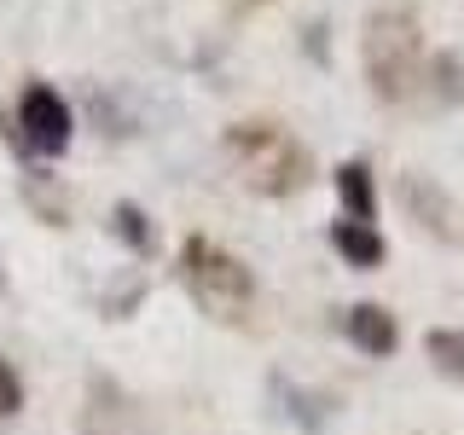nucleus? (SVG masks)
<instances>
[{"mask_svg":"<svg viewBox=\"0 0 464 435\" xmlns=\"http://www.w3.org/2000/svg\"><path fill=\"white\" fill-rule=\"evenodd\" d=\"M221 157L232 163L244 192L256 198H290L308 186L314 174V157L308 145L290 134L285 122H273V116H244V122H232L221 134Z\"/></svg>","mask_w":464,"mask_h":435,"instance_id":"1","label":"nucleus"},{"mask_svg":"<svg viewBox=\"0 0 464 435\" xmlns=\"http://www.w3.org/2000/svg\"><path fill=\"white\" fill-rule=\"evenodd\" d=\"M360 64H366V82L383 105H401V99L418 93L424 82V35H418L412 12H372L366 29H360Z\"/></svg>","mask_w":464,"mask_h":435,"instance_id":"2","label":"nucleus"},{"mask_svg":"<svg viewBox=\"0 0 464 435\" xmlns=\"http://www.w3.org/2000/svg\"><path fill=\"white\" fill-rule=\"evenodd\" d=\"M180 279H186V296L209 319H221V325H244L256 308V273L227 244L203 238V232H192L180 244Z\"/></svg>","mask_w":464,"mask_h":435,"instance_id":"3","label":"nucleus"},{"mask_svg":"<svg viewBox=\"0 0 464 435\" xmlns=\"http://www.w3.org/2000/svg\"><path fill=\"white\" fill-rule=\"evenodd\" d=\"M70 134H76V116H70L64 93L47 82H29L24 99H18V140L29 157H64L70 151Z\"/></svg>","mask_w":464,"mask_h":435,"instance_id":"4","label":"nucleus"},{"mask_svg":"<svg viewBox=\"0 0 464 435\" xmlns=\"http://www.w3.org/2000/svg\"><path fill=\"white\" fill-rule=\"evenodd\" d=\"M343 331H348V343L366 348L372 360H389L401 348V325H395V314H389L383 302H354V308L343 314Z\"/></svg>","mask_w":464,"mask_h":435,"instance_id":"5","label":"nucleus"},{"mask_svg":"<svg viewBox=\"0 0 464 435\" xmlns=\"http://www.w3.org/2000/svg\"><path fill=\"white\" fill-rule=\"evenodd\" d=\"M331 250H337L348 267H360V273H372V267H383V256H389V244H383V232L366 227V221H331Z\"/></svg>","mask_w":464,"mask_h":435,"instance_id":"6","label":"nucleus"},{"mask_svg":"<svg viewBox=\"0 0 464 435\" xmlns=\"http://www.w3.org/2000/svg\"><path fill=\"white\" fill-rule=\"evenodd\" d=\"M401 198L412 203V215L435 232V238H459V227H453V203L435 192L424 174H401Z\"/></svg>","mask_w":464,"mask_h":435,"instance_id":"7","label":"nucleus"},{"mask_svg":"<svg viewBox=\"0 0 464 435\" xmlns=\"http://www.w3.org/2000/svg\"><path fill=\"white\" fill-rule=\"evenodd\" d=\"M331 180H337V198H343V215H348V221L377 227V186H372V169L348 157V163H337V174H331Z\"/></svg>","mask_w":464,"mask_h":435,"instance_id":"8","label":"nucleus"},{"mask_svg":"<svg viewBox=\"0 0 464 435\" xmlns=\"http://www.w3.org/2000/svg\"><path fill=\"white\" fill-rule=\"evenodd\" d=\"M111 232L128 244V250H140V256L151 250V227H145V209H140V203H116V209H111Z\"/></svg>","mask_w":464,"mask_h":435,"instance_id":"9","label":"nucleus"},{"mask_svg":"<svg viewBox=\"0 0 464 435\" xmlns=\"http://www.w3.org/2000/svg\"><path fill=\"white\" fill-rule=\"evenodd\" d=\"M424 348H430V360H435V366H441L447 377H464V331L435 325L430 337H424Z\"/></svg>","mask_w":464,"mask_h":435,"instance_id":"10","label":"nucleus"},{"mask_svg":"<svg viewBox=\"0 0 464 435\" xmlns=\"http://www.w3.org/2000/svg\"><path fill=\"white\" fill-rule=\"evenodd\" d=\"M435 99H447V105H459V99H464L459 58H435Z\"/></svg>","mask_w":464,"mask_h":435,"instance_id":"11","label":"nucleus"},{"mask_svg":"<svg viewBox=\"0 0 464 435\" xmlns=\"http://www.w3.org/2000/svg\"><path fill=\"white\" fill-rule=\"evenodd\" d=\"M18 406H24V383L12 372V360H0V418H12Z\"/></svg>","mask_w":464,"mask_h":435,"instance_id":"12","label":"nucleus"},{"mask_svg":"<svg viewBox=\"0 0 464 435\" xmlns=\"http://www.w3.org/2000/svg\"><path fill=\"white\" fill-rule=\"evenodd\" d=\"M261 6H273V0H227L232 18H250V12H261Z\"/></svg>","mask_w":464,"mask_h":435,"instance_id":"13","label":"nucleus"}]
</instances>
